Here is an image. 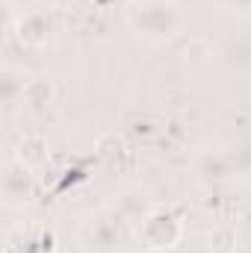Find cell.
I'll use <instances>...</instances> for the list:
<instances>
[{
    "label": "cell",
    "instance_id": "6da1fadb",
    "mask_svg": "<svg viewBox=\"0 0 251 253\" xmlns=\"http://www.w3.org/2000/svg\"><path fill=\"white\" fill-rule=\"evenodd\" d=\"M130 30L148 44L172 42L184 27V12L178 0H136L127 12Z\"/></svg>",
    "mask_w": 251,
    "mask_h": 253
},
{
    "label": "cell",
    "instance_id": "7a4b0ae2",
    "mask_svg": "<svg viewBox=\"0 0 251 253\" xmlns=\"http://www.w3.org/2000/svg\"><path fill=\"white\" fill-rule=\"evenodd\" d=\"M184 239V221L172 209H151L139 221V242L148 251H172Z\"/></svg>",
    "mask_w": 251,
    "mask_h": 253
},
{
    "label": "cell",
    "instance_id": "3957f363",
    "mask_svg": "<svg viewBox=\"0 0 251 253\" xmlns=\"http://www.w3.org/2000/svg\"><path fill=\"white\" fill-rule=\"evenodd\" d=\"M77 242L86 253H116L122 245V230L113 215H89L77 227Z\"/></svg>",
    "mask_w": 251,
    "mask_h": 253
},
{
    "label": "cell",
    "instance_id": "277c9868",
    "mask_svg": "<svg viewBox=\"0 0 251 253\" xmlns=\"http://www.w3.org/2000/svg\"><path fill=\"white\" fill-rule=\"evenodd\" d=\"M15 36L27 47H42L57 36V9L54 6H33L15 21Z\"/></svg>",
    "mask_w": 251,
    "mask_h": 253
},
{
    "label": "cell",
    "instance_id": "5b68a950",
    "mask_svg": "<svg viewBox=\"0 0 251 253\" xmlns=\"http://www.w3.org/2000/svg\"><path fill=\"white\" fill-rule=\"evenodd\" d=\"M0 189H3L6 206H27V203H33L36 189H39L36 171L30 165H24L18 156H12L3 165V186Z\"/></svg>",
    "mask_w": 251,
    "mask_h": 253
},
{
    "label": "cell",
    "instance_id": "8992f818",
    "mask_svg": "<svg viewBox=\"0 0 251 253\" xmlns=\"http://www.w3.org/2000/svg\"><path fill=\"white\" fill-rule=\"evenodd\" d=\"M15 156H18L24 165H30L33 171H39V168L51 159V144H48L42 135H27V138H21Z\"/></svg>",
    "mask_w": 251,
    "mask_h": 253
},
{
    "label": "cell",
    "instance_id": "52a82bcc",
    "mask_svg": "<svg viewBox=\"0 0 251 253\" xmlns=\"http://www.w3.org/2000/svg\"><path fill=\"white\" fill-rule=\"evenodd\" d=\"M51 100H54V83H51L48 77L30 80L27 88H24V97H21V103H27V106H33V109H42V106H48Z\"/></svg>",
    "mask_w": 251,
    "mask_h": 253
},
{
    "label": "cell",
    "instance_id": "ba28073f",
    "mask_svg": "<svg viewBox=\"0 0 251 253\" xmlns=\"http://www.w3.org/2000/svg\"><path fill=\"white\" fill-rule=\"evenodd\" d=\"M27 83H30V80L24 77V71H18V68L6 65V68H3V100H6V103L21 100V97H24Z\"/></svg>",
    "mask_w": 251,
    "mask_h": 253
},
{
    "label": "cell",
    "instance_id": "9c48e42d",
    "mask_svg": "<svg viewBox=\"0 0 251 253\" xmlns=\"http://www.w3.org/2000/svg\"><path fill=\"white\" fill-rule=\"evenodd\" d=\"M207 248H210V253H234L237 251V230L228 224L213 227L207 236Z\"/></svg>",
    "mask_w": 251,
    "mask_h": 253
},
{
    "label": "cell",
    "instance_id": "30bf717a",
    "mask_svg": "<svg viewBox=\"0 0 251 253\" xmlns=\"http://www.w3.org/2000/svg\"><path fill=\"white\" fill-rule=\"evenodd\" d=\"M228 9H234L237 15H251V0H222Z\"/></svg>",
    "mask_w": 251,
    "mask_h": 253
}]
</instances>
